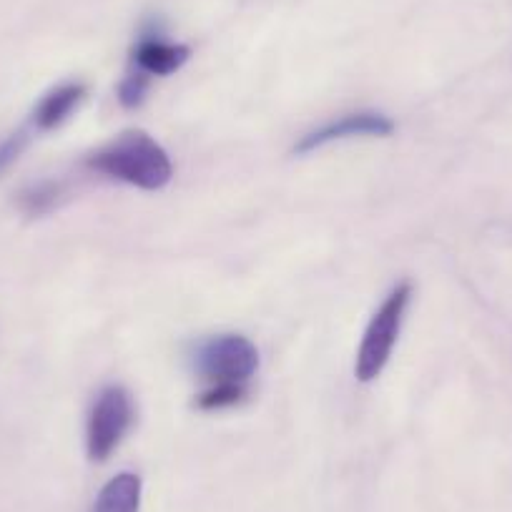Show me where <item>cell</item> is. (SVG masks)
<instances>
[{"mask_svg": "<svg viewBox=\"0 0 512 512\" xmlns=\"http://www.w3.org/2000/svg\"><path fill=\"white\" fill-rule=\"evenodd\" d=\"M88 169L144 191L164 189L174 176V164L166 149L146 131L121 134L116 141L88 156Z\"/></svg>", "mask_w": 512, "mask_h": 512, "instance_id": "cell-1", "label": "cell"}, {"mask_svg": "<svg viewBox=\"0 0 512 512\" xmlns=\"http://www.w3.org/2000/svg\"><path fill=\"white\" fill-rule=\"evenodd\" d=\"M412 299V284H400L390 292V297L384 299L382 307L374 312L369 319L367 329H364L362 344L357 352V364H354V374L359 382H372L382 374L387 367L395 349L397 337H400L402 322H405V312L410 307Z\"/></svg>", "mask_w": 512, "mask_h": 512, "instance_id": "cell-2", "label": "cell"}, {"mask_svg": "<svg viewBox=\"0 0 512 512\" xmlns=\"http://www.w3.org/2000/svg\"><path fill=\"white\" fill-rule=\"evenodd\" d=\"M194 367L211 384H246L259 367V352L241 334H219L196 347Z\"/></svg>", "mask_w": 512, "mask_h": 512, "instance_id": "cell-3", "label": "cell"}, {"mask_svg": "<svg viewBox=\"0 0 512 512\" xmlns=\"http://www.w3.org/2000/svg\"><path fill=\"white\" fill-rule=\"evenodd\" d=\"M136 407L123 387L111 384L96 397L86 427V450L93 462H106L116 452L126 432L131 430Z\"/></svg>", "mask_w": 512, "mask_h": 512, "instance_id": "cell-4", "label": "cell"}, {"mask_svg": "<svg viewBox=\"0 0 512 512\" xmlns=\"http://www.w3.org/2000/svg\"><path fill=\"white\" fill-rule=\"evenodd\" d=\"M392 131H395V123H392V118L384 116V113H349V116H342L339 121L324 123L322 128H317V131L304 136V139L294 146V151H297V154H309V151L322 149V146L332 144V141L354 139V136H390Z\"/></svg>", "mask_w": 512, "mask_h": 512, "instance_id": "cell-5", "label": "cell"}, {"mask_svg": "<svg viewBox=\"0 0 512 512\" xmlns=\"http://www.w3.org/2000/svg\"><path fill=\"white\" fill-rule=\"evenodd\" d=\"M191 56V48L184 43L166 41L161 28L144 31L141 41L134 48L136 71H144L146 76H171L179 71Z\"/></svg>", "mask_w": 512, "mask_h": 512, "instance_id": "cell-6", "label": "cell"}, {"mask_svg": "<svg viewBox=\"0 0 512 512\" xmlns=\"http://www.w3.org/2000/svg\"><path fill=\"white\" fill-rule=\"evenodd\" d=\"M86 98V83L68 81L61 86L51 88L46 96L38 101L36 111H33V123L38 131H53L61 126L68 116L78 108V103Z\"/></svg>", "mask_w": 512, "mask_h": 512, "instance_id": "cell-7", "label": "cell"}, {"mask_svg": "<svg viewBox=\"0 0 512 512\" xmlns=\"http://www.w3.org/2000/svg\"><path fill=\"white\" fill-rule=\"evenodd\" d=\"M141 510V477L134 472H121L98 492L93 512H139Z\"/></svg>", "mask_w": 512, "mask_h": 512, "instance_id": "cell-8", "label": "cell"}, {"mask_svg": "<svg viewBox=\"0 0 512 512\" xmlns=\"http://www.w3.org/2000/svg\"><path fill=\"white\" fill-rule=\"evenodd\" d=\"M66 196V184L56 179H43L38 184L26 186L18 194V206L26 216H43L56 209Z\"/></svg>", "mask_w": 512, "mask_h": 512, "instance_id": "cell-9", "label": "cell"}, {"mask_svg": "<svg viewBox=\"0 0 512 512\" xmlns=\"http://www.w3.org/2000/svg\"><path fill=\"white\" fill-rule=\"evenodd\" d=\"M246 397V384H211L209 390L196 397V407L204 412L226 410L239 405Z\"/></svg>", "mask_w": 512, "mask_h": 512, "instance_id": "cell-10", "label": "cell"}, {"mask_svg": "<svg viewBox=\"0 0 512 512\" xmlns=\"http://www.w3.org/2000/svg\"><path fill=\"white\" fill-rule=\"evenodd\" d=\"M151 76H146L144 71H131L118 86V101L123 108H139L146 101V93H149Z\"/></svg>", "mask_w": 512, "mask_h": 512, "instance_id": "cell-11", "label": "cell"}, {"mask_svg": "<svg viewBox=\"0 0 512 512\" xmlns=\"http://www.w3.org/2000/svg\"><path fill=\"white\" fill-rule=\"evenodd\" d=\"M26 146H28L26 128H21V131H16V134L6 136V139L0 141V174H3V171H6L8 166H11L13 161L23 154V149H26Z\"/></svg>", "mask_w": 512, "mask_h": 512, "instance_id": "cell-12", "label": "cell"}]
</instances>
